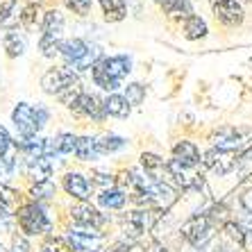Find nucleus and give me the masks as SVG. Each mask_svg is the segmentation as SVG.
Here are the masks:
<instances>
[{
  "label": "nucleus",
  "mask_w": 252,
  "mask_h": 252,
  "mask_svg": "<svg viewBox=\"0 0 252 252\" xmlns=\"http://www.w3.org/2000/svg\"><path fill=\"white\" fill-rule=\"evenodd\" d=\"M48 109L41 105H28V102H18L16 109L12 112V121L14 125H16L18 134L23 136V139H32V136H36V132L43 127V125L48 123Z\"/></svg>",
  "instance_id": "f257e3e1"
},
{
  "label": "nucleus",
  "mask_w": 252,
  "mask_h": 252,
  "mask_svg": "<svg viewBox=\"0 0 252 252\" xmlns=\"http://www.w3.org/2000/svg\"><path fill=\"white\" fill-rule=\"evenodd\" d=\"M16 220L21 225L25 234L36 236V234H48L53 229V220L48 218V214L43 211V207L39 202H30V205H23L16 214Z\"/></svg>",
  "instance_id": "f03ea898"
},
{
  "label": "nucleus",
  "mask_w": 252,
  "mask_h": 252,
  "mask_svg": "<svg viewBox=\"0 0 252 252\" xmlns=\"http://www.w3.org/2000/svg\"><path fill=\"white\" fill-rule=\"evenodd\" d=\"M214 143L223 150H234V153H246L252 148V129L246 127H225L211 136Z\"/></svg>",
  "instance_id": "7ed1b4c3"
},
{
  "label": "nucleus",
  "mask_w": 252,
  "mask_h": 252,
  "mask_svg": "<svg viewBox=\"0 0 252 252\" xmlns=\"http://www.w3.org/2000/svg\"><path fill=\"white\" fill-rule=\"evenodd\" d=\"M68 243L75 252H100L102 250V234L95 227H75L70 229Z\"/></svg>",
  "instance_id": "20e7f679"
},
{
  "label": "nucleus",
  "mask_w": 252,
  "mask_h": 252,
  "mask_svg": "<svg viewBox=\"0 0 252 252\" xmlns=\"http://www.w3.org/2000/svg\"><path fill=\"white\" fill-rule=\"evenodd\" d=\"M239 153L234 150H223V148H211L205 155V166L209 170H214L216 175H229L239 164Z\"/></svg>",
  "instance_id": "39448f33"
},
{
  "label": "nucleus",
  "mask_w": 252,
  "mask_h": 252,
  "mask_svg": "<svg viewBox=\"0 0 252 252\" xmlns=\"http://www.w3.org/2000/svg\"><path fill=\"white\" fill-rule=\"evenodd\" d=\"M75 82H77V75L70 68H50L41 77L43 91L53 95H59L64 89H68L70 84H75Z\"/></svg>",
  "instance_id": "423d86ee"
},
{
  "label": "nucleus",
  "mask_w": 252,
  "mask_h": 252,
  "mask_svg": "<svg viewBox=\"0 0 252 252\" xmlns=\"http://www.w3.org/2000/svg\"><path fill=\"white\" fill-rule=\"evenodd\" d=\"M182 236L191 246L200 248L211 236V218L209 216H193L182 225Z\"/></svg>",
  "instance_id": "0eeeda50"
},
{
  "label": "nucleus",
  "mask_w": 252,
  "mask_h": 252,
  "mask_svg": "<svg viewBox=\"0 0 252 252\" xmlns=\"http://www.w3.org/2000/svg\"><path fill=\"white\" fill-rule=\"evenodd\" d=\"M214 16L227 28H234V25H241V21H243V9L234 0H216L214 2Z\"/></svg>",
  "instance_id": "6e6552de"
},
{
  "label": "nucleus",
  "mask_w": 252,
  "mask_h": 252,
  "mask_svg": "<svg viewBox=\"0 0 252 252\" xmlns=\"http://www.w3.org/2000/svg\"><path fill=\"white\" fill-rule=\"evenodd\" d=\"M159 218V211L157 209H139V211H132L127 216V229H129V236H139L148 229H153L155 223Z\"/></svg>",
  "instance_id": "1a4fd4ad"
},
{
  "label": "nucleus",
  "mask_w": 252,
  "mask_h": 252,
  "mask_svg": "<svg viewBox=\"0 0 252 252\" xmlns=\"http://www.w3.org/2000/svg\"><path fill=\"white\" fill-rule=\"evenodd\" d=\"M70 109L77 112L80 116L94 118V121H102V118L107 116L105 114V102H102L100 98H95V95H91V94H82L75 100V105L70 107Z\"/></svg>",
  "instance_id": "9d476101"
},
{
  "label": "nucleus",
  "mask_w": 252,
  "mask_h": 252,
  "mask_svg": "<svg viewBox=\"0 0 252 252\" xmlns=\"http://www.w3.org/2000/svg\"><path fill=\"white\" fill-rule=\"evenodd\" d=\"M70 216H73V220L77 223V227H95L98 229L100 225L105 223V216H102L95 207L89 205V202H80V205H75L73 209H70Z\"/></svg>",
  "instance_id": "9b49d317"
},
{
  "label": "nucleus",
  "mask_w": 252,
  "mask_h": 252,
  "mask_svg": "<svg viewBox=\"0 0 252 252\" xmlns=\"http://www.w3.org/2000/svg\"><path fill=\"white\" fill-rule=\"evenodd\" d=\"M141 166H143V170L148 173V177H150V182H164L168 184L170 182V170H168V164H164V159H159L157 155H150L146 153L143 157H141Z\"/></svg>",
  "instance_id": "f8f14e48"
},
{
  "label": "nucleus",
  "mask_w": 252,
  "mask_h": 252,
  "mask_svg": "<svg viewBox=\"0 0 252 252\" xmlns=\"http://www.w3.org/2000/svg\"><path fill=\"white\" fill-rule=\"evenodd\" d=\"M64 189H66V193L68 195L87 202V200L91 198L94 184H89V180L84 175H80V173H68V175L64 177Z\"/></svg>",
  "instance_id": "ddd939ff"
},
{
  "label": "nucleus",
  "mask_w": 252,
  "mask_h": 252,
  "mask_svg": "<svg viewBox=\"0 0 252 252\" xmlns=\"http://www.w3.org/2000/svg\"><path fill=\"white\" fill-rule=\"evenodd\" d=\"M100 66L105 70L107 75L112 77V80H123L127 75L129 70H132V59L125 57V55H116V57H102L100 59Z\"/></svg>",
  "instance_id": "4468645a"
},
{
  "label": "nucleus",
  "mask_w": 252,
  "mask_h": 252,
  "mask_svg": "<svg viewBox=\"0 0 252 252\" xmlns=\"http://www.w3.org/2000/svg\"><path fill=\"white\" fill-rule=\"evenodd\" d=\"M173 155H175L177 164L187 166V168H195L200 161V150L195 148V143H191V141H180V143L173 148Z\"/></svg>",
  "instance_id": "2eb2a0df"
},
{
  "label": "nucleus",
  "mask_w": 252,
  "mask_h": 252,
  "mask_svg": "<svg viewBox=\"0 0 252 252\" xmlns=\"http://www.w3.org/2000/svg\"><path fill=\"white\" fill-rule=\"evenodd\" d=\"M75 143H77V136L68 134V132H62L57 134L55 139H48V153L46 157H55V155H68V153H75Z\"/></svg>",
  "instance_id": "dca6fc26"
},
{
  "label": "nucleus",
  "mask_w": 252,
  "mask_h": 252,
  "mask_svg": "<svg viewBox=\"0 0 252 252\" xmlns=\"http://www.w3.org/2000/svg\"><path fill=\"white\" fill-rule=\"evenodd\" d=\"M87 50H89V43L82 41V39H68V41H62V46H59V53L64 55L68 66L80 62V59L87 55Z\"/></svg>",
  "instance_id": "f3484780"
},
{
  "label": "nucleus",
  "mask_w": 252,
  "mask_h": 252,
  "mask_svg": "<svg viewBox=\"0 0 252 252\" xmlns=\"http://www.w3.org/2000/svg\"><path fill=\"white\" fill-rule=\"evenodd\" d=\"M25 170H28V175L32 177L36 184H39V182H48V177L53 175V164H50V159H48V157L28 159Z\"/></svg>",
  "instance_id": "a211bd4d"
},
{
  "label": "nucleus",
  "mask_w": 252,
  "mask_h": 252,
  "mask_svg": "<svg viewBox=\"0 0 252 252\" xmlns=\"http://www.w3.org/2000/svg\"><path fill=\"white\" fill-rule=\"evenodd\" d=\"M159 5L170 18H184L187 21L189 16H193V7L189 0H161Z\"/></svg>",
  "instance_id": "6ab92c4d"
},
{
  "label": "nucleus",
  "mask_w": 252,
  "mask_h": 252,
  "mask_svg": "<svg viewBox=\"0 0 252 252\" xmlns=\"http://www.w3.org/2000/svg\"><path fill=\"white\" fill-rule=\"evenodd\" d=\"M75 155H77V159H82V161H94V159H98L100 157L98 139H94V136H82V139H77Z\"/></svg>",
  "instance_id": "aec40b11"
},
{
  "label": "nucleus",
  "mask_w": 252,
  "mask_h": 252,
  "mask_svg": "<svg viewBox=\"0 0 252 252\" xmlns=\"http://www.w3.org/2000/svg\"><path fill=\"white\" fill-rule=\"evenodd\" d=\"M2 43H5V50H7V55H9V57H21V55L25 53V48H28L25 36L18 34L16 30H7Z\"/></svg>",
  "instance_id": "412c9836"
},
{
  "label": "nucleus",
  "mask_w": 252,
  "mask_h": 252,
  "mask_svg": "<svg viewBox=\"0 0 252 252\" xmlns=\"http://www.w3.org/2000/svg\"><path fill=\"white\" fill-rule=\"evenodd\" d=\"M105 114L116 118H127L129 116V102L125 100V95L112 94L109 98L105 100Z\"/></svg>",
  "instance_id": "4be33fe9"
},
{
  "label": "nucleus",
  "mask_w": 252,
  "mask_h": 252,
  "mask_svg": "<svg viewBox=\"0 0 252 252\" xmlns=\"http://www.w3.org/2000/svg\"><path fill=\"white\" fill-rule=\"evenodd\" d=\"M21 150L25 153V157H28V159L46 157V153H48V139H41V136L23 139V143H21Z\"/></svg>",
  "instance_id": "5701e85b"
},
{
  "label": "nucleus",
  "mask_w": 252,
  "mask_h": 252,
  "mask_svg": "<svg viewBox=\"0 0 252 252\" xmlns=\"http://www.w3.org/2000/svg\"><path fill=\"white\" fill-rule=\"evenodd\" d=\"M41 30L43 34L48 36H62V30H64V16L53 9V12H46L43 14V21H41Z\"/></svg>",
  "instance_id": "b1692460"
},
{
  "label": "nucleus",
  "mask_w": 252,
  "mask_h": 252,
  "mask_svg": "<svg viewBox=\"0 0 252 252\" xmlns=\"http://www.w3.org/2000/svg\"><path fill=\"white\" fill-rule=\"evenodd\" d=\"M100 7L105 12V18L107 21H123L125 14H127V7H125V0H100Z\"/></svg>",
  "instance_id": "393cba45"
},
{
  "label": "nucleus",
  "mask_w": 252,
  "mask_h": 252,
  "mask_svg": "<svg viewBox=\"0 0 252 252\" xmlns=\"http://www.w3.org/2000/svg\"><path fill=\"white\" fill-rule=\"evenodd\" d=\"M98 202L105 209H121L125 205V193L121 189H107V191H102L98 195Z\"/></svg>",
  "instance_id": "a878e982"
},
{
  "label": "nucleus",
  "mask_w": 252,
  "mask_h": 252,
  "mask_svg": "<svg viewBox=\"0 0 252 252\" xmlns=\"http://www.w3.org/2000/svg\"><path fill=\"white\" fill-rule=\"evenodd\" d=\"M207 34V23L200 16H189L184 21V36L195 41V39H202Z\"/></svg>",
  "instance_id": "bb28decb"
},
{
  "label": "nucleus",
  "mask_w": 252,
  "mask_h": 252,
  "mask_svg": "<svg viewBox=\"0 0 252 252\" xmlns=\"http://www.w3.org/2000/svg\"><path fill=\"white\" fill-rule=\"evenodd\" d=\"M91 75H94V82L98 84L100 89H105V91H116V89L121 87V82H118V80H112V77H109L105 70H102V66H100V59L94 64V68H91Z\"/></svg>",
  "instance_id": "cd10ccee"
},
{
  "label": "nucleus",
  "mask_w": 252,
  "mask_h": 252,
  "mask_svg": "<svg viewBox=\"0 0 252 252\" xmlns=\"http://www.w3.org/2000/svg\"><path fill=\"white\" fill-rule=\"evenodd\" d=\"M98 148H100V155H107V153H116L121 148H125V139L116 134H107L102 139H98Z\"/></svg>",
  "instance_id": "c85d7f7f"
},
{
  "label": "nucleus",
  "mask_w": 252,
  "mask_h": 252,
  "mask_svg": "<svg viewBox=\"0 0 252 252\" xmlns=\"http://www.w3.org/2000/svg\"><path fill=\"white\" fill-rule=\"evenodd\" d=\"M30 195H32V200L34 202H41V200H48L55 195V184L48 180V182H39L32 187V191H30Z\"/></svg>",
  "instance_id": "c756f323"
},
{
  "label": "nucleus",
  "mask_w": 252,
  "mask_h": 252,
  "mask_svg": "<svg viewBox=\"0 0 252 252\" xmlns=\"http://www.w3.org/2000/svg\"><path fill=\"white\" fill-rule=\"evenodd\" d=\"M21 23L25 25L28 30L36 28V23H39V5H34V2H30V5L23 7V12H21Z\"/></svg>",
  "instance_id": "7c9ffc66"
},
{
  "label": "nucleus",
  "mask_w": 252,
  "mask_h": 252,
  "mask_svg": "<svg viewBox=\"0 0 252 252\" xmlns=\"http://www.w3.org/2000/svg\"><path fill=\"white\" fill-rule=\"evenodd\" d=\"M59 36H48V34H41V41H39V50H41L46 57H55L59 53Z\"/></svg>",
  "instance_id": "2f4dec72"
},
{
  "label": "nucleus",
  "mask_w": 252,
  "mask_h": 252,
  "mask_svg": "<svg viewBox=\"0 0 252 252\" xmlns=\"http://www.w3.org/2000/svg\"><path fill=\"white\" fill-rule=\"evenodd\" d=\"M41 252H75L70 248V243L66 239H59V236H50V239L43 243Z\"/></svg>",
  "instance_id": "473e14b6"
},
{
  "label": "nucleus",
  "mask_w": 252,
  "mask_h": 252,
  "mask_svg": "<svg viewBox=\"0 0 252 252\" xmlns=\"http://www.w3.org/2000/svg\"><path fill=\"white\" fill-rule=\"evenodd\" d=\"M82 94H84V91H82V87H80V82H75V84H70L68 89H64V91H62L57 98L62 100L66 107H73V105H75V100L80 98Z\"/></svg>",
  "instance_id": "72a5a7b5"
},
{
  "label": "nucleus",
  "mask_w": 252,
  "mask_h": 252,
  "mask_svg": "<svg viewBox=\"0 0 252 252\" xmlns=\"http://www.w3.org/2000/svg\"><path fill=\"white\" fill-rule=\"evenodd\" d=\"M146 98V87H141V84H127L125 89V100H127L129 105H141Z\"/></svg>",
  "instance_id": "f704fd0d"
},
{
  "label": "nucleus",
  "mask_w": 252,
  "mask_h": 252,
  "mask_svg": "<svg viewBox=\"0 0 252 252\" xmlns=\"http://www.w3.org/2000/svg\"><path fill=\"white\" fill-rule=\"evenodd\" d=\"M64 2L70 12L77 14V16H87L91 12V5H94V0H64Z\"/></svg>",
  "instance_id": "c9c22d12"
},
{
  "label": "nucleus",
  "mask_w": 252,
  "mask_h": 252,
  "mask_svg": "<svg viewBox=\"0 0 252 252\" xmlns=\"http://www.w3.org/2000/svg\"><path fill=\"white\" fill-rule=\"evenodd\" d=\"M16 191L14 189H9L7 184L0 182V207H5V209H12L14 205H16Z\"/></svg>",
  "instance_id": "e433bc0d"
},
{
  "label": "nucleus",
  "mask_w": 252,
  "mask_h": 252,
  "mask_svg": "<svg viewBox=\"0 0 252 252\" xmlns=\"http://www.w3.org/2000/svg\"><path fill=\"white\" fill-rule=\"evenodd\" d=\"M225 234H227V239H232L234 243H239V246L246 243V239H243V229H241V225H236V223L225 225Z\"/></svg>",
  "instance_id": "4c0bfd02"
},
{
  "label": "nucleus",
  "mask_w": 252,
  "mask_h": 252,
  "mask_svg": "<svg viewBox=\"0 0 252 252\" xmlns=\"http://www.w3.org/2000/svg\"><path fill=\"white\" fill-rule=\"evenodd\" d=\"M14 7H16V0H2L0 2V25L7 23V18L12 16Z\"/></svg>",
  "instance_id": "58836bf2"
},
{
  "label": "nucleus",
  "mask_w": 252,
  "mask_h": 252,
  "mask_svg": "<svg viewBox=\"0 0 252 252\" xmlns=\"http://www.w3.org/2000/svg\"><path fill=\"white\" fill-rule=\"evenodd\" d=\"M14 225V216L12 211L5 209V207H0V232H9Z\"/></svg>",
  "instance_id": "ea45409f"
},
{
  "label": "nucleus",
  "mask_w": 252,
  "mask_h": 252,
  "mask_svg": "<svg viewBox=\"0 0 252 252\" xmlns=\"http://www.w3.org/2000/svg\"><path fill=\"white\" fill-rule=\"evenodd\" d=\"M12 252H30V243L23 239V236H14L12 239Z\"/></svg>",
  "instance_id": "a19ab883"
},
{
  "label": "nucleus",
  "mask_w": 252,
  "mask_h": 252,
  "mask_svg": "<svg viewBox=\"0 0 252 252\" xmlns=\"http://www.w3.org/2000/svg\"><path fill=\"white\" fill-rule=\"evenodd\" d=\"M14 141H12V136H9V132H7L2 125H0V157H2V153H5L7 148L12 146Z\"/></svg>",
  "instance_id": "79ce46f5"
},
{
  "label": "nucleus",
  "mask_w": 252,
  "mask_h": 252,
  "mask_svg": "<svg viewBox=\"0 0 252 252\" xmlns=\"http://www.w3.org/2000/svg\"><path fill=\"white\" fill-rule=\"evenodd\" d=\"M241 229H243V239H246L248 243H252V218H248L246 223L241 225Z\"/></svg>",
  "instance_id": "37998d69"
},
{
  "label": "nucleus",
  "mask_w": 252,
  "mask_h": 252,
  "mask_svg": "<svg viewBox=\"0 0 252 252\" xmlns=\"http://www.w3.org/2000/svg\"><path fill=\"white\" fill-rule=\"evenodd\" d=\"M95 182H100V184H112V177H107V175H102V173H95Z\"/></svg>",
  "instance_id": "c03bdc74"
},
{
  "label": "nucleus",
  "mask_w": 252,
  "mask_h": 252,
  "mask_svg": "<svg viewBox=\"0 0 252 252\" xmlns=\"http://www.w3.org/2000/svg\"><path fill=\"white\" fill-rule=\"evenodd\" d=\"M243 205H246L248 214H252V191H250V193H246V198H243Z\"/></svg>",
  "instance_id": "a18cd8bd"
},
{
  "label": "nucleus",
  "mask_w": 252,
  "mask_h": 252,
  "mask_svg": "<svg viewBox=\"0 0 252 252\" xmlns=\"http://www.w3.org/2000/svg\"><path fill=\"white\" fill-rule=\"evenodd\" d=\"M234 2H239V5H246V2H250V0H234Z\"/></svg>",
  "instance_id": "49530a36"
},
{
  "label": "nucleus",
  "mask_w": 252,
  "mask_h": 252,
  "mask_svg": "<svg viewBox=\"0 0 252 252\" xmlns=\"http://www.w3.org/2000/svg\"><path fill=\"white\" fill-rule=\"evenodd\" d=\"M0 252H12V250H7V248H2V246H0Z\"/></svg>",
  "instance_id": "de8ad7c7"
},
{
  "label": "nucleus",
  "mask_w": 252,
  "mask_h": 252,
  "mask_svg": "<svg viewBox=\"0 0 252 252\" xmlns=\"http://www.w3.org/2000/svg\"><path fill=\"white\" fill-rule=\"evenodd\" d=\"M159 2H161V0H159Z\"/></svg>",
  "instance_id": "09e8293b"
}]
</instances>
